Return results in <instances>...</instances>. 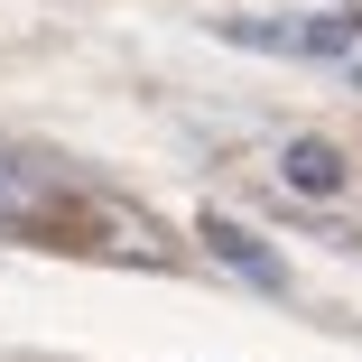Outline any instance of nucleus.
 <instances>
[{
  "label": "nucleus",
  "mask_w": 362,
  "mask_h": 362,
  "mask_svg": "<svg viewBox=\"0 0 362 362\" xmlns=\"http://www.w3.org/2000/svg\"><path fill=\"white\" fill-rule=\"evenodd\" d=\"M223 37L279 56H353V19H223Z\"/></svg>",
  "instance_id": "obj_1"
},
{
  "label": "nucleus",
  "mask_w": 362,
  "mask_h": 362,
  "mask_svg": "<svg viewBox=\"0 0 362 362\" xmlns=\"http://www.w3.org/2000/svg\"><path fill=\"white\" fill-rule=\"evenodd\" d=\"M195 233H204V251H214V260H223V269H242L251 288H279V279H288V269H279V251H269L260 233H242L233 214H204Z\"/></svg>",
  "instance_id": "obj_2"
},
{
  "label": "nucleus",
  "mask_w": 362,
  "mask_h": 362,
  "mask_svg": "<svg viewBox=\"0 0 362 362\" xmlns=\"http://www.w3.org/2000/svg\"><path fill=\"white\" fill-rule=\"evenodd\" d=\"M93 251H112V260H149V269H168V242H158L149 223H130V204H103V223H93Z\"/></svg>",
  "instance_id": "obj_3"
},
{
  "label": "nucleus",
  "mask_w": 362,
  "mask_h": 362,
  "mask_svg": "<svg viewBox=\"0 0 362 362\" xmlns=\"http://www.w3.org/2000/svg\"><path fill=\"white\" fill-rule=\"evenodd\" d=\"M47 204H56V186H47L28 158H10V149H0V223H37Z\"/></svg>",
  "instance_id": "obj_4"
},
{
  "label": "nucleus",
  "mask_w": 362,
  "mask_h": 362,
  "mask_svg": "<svg viewBox=\"0 0 362 362\" xmlns=\"http://www.w3.org/2000/svg\"><path fill=\"white\" fill-rule=\"evenodd\" d=\"M279 177L298 186V195H334L344 186V158L325 149V139H288V149H279Z\"/></svg>",
  "instance_id": "obj_5"
}]
</instances>
